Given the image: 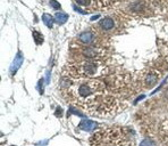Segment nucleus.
<instances>
[{"label": "nucleus", "mask_w": 168, "mask_h": 146, "mask_svg": "<svg viewBox=\"0 0 168 146\" xmlns=\"http://www.w3.org/2000/svg\"><path fill=\"white\" fill-rule=\"evenodd\" d=\"M140 146H156V143L150 138H145L140 143Z\"/></svg>", "instance_id": "nucleus-13"}, {"label": "nucleus", "mask_w": 168, "mask_h": 146, "mask_svg": "<svg viewBox=\"0 0 168 146\" xmlns=\"http://www.w3.org/2000/svg\"><path fill=\"white\" fill-rule=\"evenodd\" d=\"M101 53L102 50L95 46H86L82 49V54H83L85 57L90 59H93V61H98L101 57Z\"/></svg>", "instance_id": "nucleus-3"}, {"label": "nucleus", "mask_w": 168, "mask_h": 146, "mask_svg": "<svg viewBox=\"0 0 168 146\" xmlns=\"http://www.w3.org/2000/svg\"><path fill=\"white\" fill-rule=\"evenodd\" d=\"M99 26L103 30V31H110L115 28V21L112 17H109V16H107V17H104L102 20L99 22Z\"/></svg>", "instance_id": "nucleus-8"}, {"label": "nucleus", "mask_w": 168, "mask_h": 146, "mask_svg": "<svg viewBox=\"0 0 168 146\" xmlns=\"http://www.w3.org/2000/svg\"><path fill=\"white\" fill-rule=\"evenodd\" d=\"M42 20H43V23L47 25L49 29H52V26H54V22H55V17H52L50 14H43Z\"/></svg>", "instance_id": "nucleus-10"}, {"label": "nucleus", "mask_w": 168, "mask_h": 146, "mask_svg": "<svg viewBox=\"0 0 168 146\" xmlns=\"http://www.w3.org/2000/svg\"><path fill=\"white\" fill-rule=\"evenodd\" d=\"M158 78H159L158 73H153V72L148 73V74H147V77H145L147 86H148V87H151V86L156 85V83H157V81H158Z\"/></svg>", "instance_id": "nucleus-9"}, {"label": "nucleus", "mask_w": 168, "mask_h": 146, "mask_svg": "<svg viewBox=\"0 0 168 146\" xmlns=\"http://www.w3.org/2000/svg\"><path fill=\"white\" fill-rule=\"evenodd\" d=\"M78 127L84 130V131H93L95 128L99 127V123L94 122V121H91V120H88V119H84L80 122Z\"/></svg>", "instance_id": "nucleus-6"}, {"label": "nucleus", "mask_w": 168, "mask_h": 146, "mask_svg": "<svg viewBox=\"0 0 168 146\" xmlns=\"http://www.w3.org/2000/svg\"><path fill=\"white\" fill-rule=\"evenodd\" d=\"M57 110H58V112L56 113V115H57V117H60V112H61V108H60V107H58Z\"/></svg>", "instance_id": "nucleus-16"}, {"label": "nucleus", "mask_w": 168, "mask_h": 146, "mask_svg": "<svg viewBox=\"0 0 168 146\" xmlns=\"http://www.w3.org/2000/svg\"><path fill=\"white\" fill-rule=\"evenodd\" d=\"M72 100L85 107L88 111L104 108L109 110V98L104 96V86L101 81L95 79H84L73 82L67 89Z\"/></svg>", "instance_id": "nucleus-1"}, {"label": "nucleus", "mask_w": 168, "mask_h": 146, "mask_svg": "<svg viewBox=\"0 0 168 146\" xmlns=\"http://www.w3.org/2000/svg\"><path fill=\"white\" fill-rule=\"evenodd\" d=\"M74 2L81 8L91 10H95L100 6V0H74Z\"/></svg>", "instance_id": "nucleus-4"}, {"label": "nucleus", "mask_w": 168, "mask_h": 146, "mask_svg": "<svg viewBox=\"0 0 168 146\" xmlns=\"http://www.w3.org/2000/svg\"><path fill=\"white\" fill-rule=\"evenodd\" d=\"M50 6L52 7V8H55V9H60L61 8V6H60V4L56 1V0H50Z\"/></svg>", "instance_id": "nucleus-14"}, {"label": "nucleus", "mask_w": 168, "mask_h": 146, "mask_svg": "<svg viewBox=\"0 0 168 146\" xmlns=\"http://www.w3.org/2000/svg\"><path fill=\"white\" fill-rule=\"evenodd\" d=\"M37 88V90H39V93H40V94H42V93H43V79H40V80H39Z\"/></svg>", "instance_id": "nucleus-15"}, {"label": "nucleus", "mask_w": 168, "mask_h": 146, "mask_svg": "<svg viewBox=\"0 0 168 146\" xmlns=\"http://www.w3.org/2000/svg\"><path fill=\"white\" fill-rule=\"evenodd\" d=\"M94 33L91 32V31H84L82 32L80 36H78V39L80 41L84 43V45H91L92 42L94 41Z\"/></svg>", "instance_id": "nucleus-7"}, {"label": "nucleus", "mask_w": 168, "mask_h": 146, "mask_svg": "<svg viewBox=\"0 0 168 146\" xmlns=\"http://www.w3.org/2000/svg\"><path fill=\"white\" fill-rule=\"evenodd\" d=\"M23 61H24V57H23V54L18 51L17 53V55H16V57L15 59L13 61V64H11V66H10L9 71H10V74L11 75H14L17 71H18V68L22 66V64H23Z\"/></svg>", "instance_id": "nucleus-5"}, {"label": "nucleus", "mask_w": 168, "mask_h": 146, "mask_svg": "<svg viewBox=\"0 0 168 146\" xmlns=\"http://www.w3.org/2000/svg\"><path fill=\"white\" fill-rule=\"evenodd\" d=\"M67 20H68V15L65 14V13H56L55 14V21H56L58 24H60V25L66 23Z\"/></svg>", "instance_id": "nucleus-11"}, {"label": "nucleus", "mask_w": 168, "mask_h": 146, "mask_svg": "<svg viewBox=\"0 0 168 146\" xmlns=\"http://www.w3.org/2000/svg\"><path fill=\"white\" fill-rule=\"evenodd\" d=\"M33 38H34V41H35L37 45H42L43 41H44L43 36H42L39 31H34V32H33Z\"/></svg>", "instance_id": "nucleus-12"}, {"label": "nucleus", "mask_w": 168, "mask_h": 146, "mask_svg": "<svg viewBox=\"0 0 168 146\" xmlns=\"http://www.w3.org/2000/svg\"><path fill=\"white\" fill-rule=\"evenodd\" d=\"M66 73L69 77H83V78H95L98 75H104L107 72V68L106 65L100 63L99 61H85L80 63L78 65H74L73 66H68Z\"/></svg>", "instance_id": "nucleus-2"}]
</instances>
